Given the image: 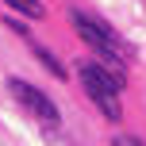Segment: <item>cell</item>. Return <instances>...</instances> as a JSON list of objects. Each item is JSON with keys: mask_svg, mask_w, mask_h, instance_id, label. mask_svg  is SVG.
I'll return each mask as SVG.
<instances>
[{"mask_svg": "<svg viewBox=\"0 0 146 146\" xmlns=\"http://www.w3.org/2000/svg\"><path fill=\"white\" fill-rule=\"evenodd\" d=\"M81 81H85V92L92 96V104L108 119L123 115V108H119V85H123V77L108 73L104 66H96V62H85V66H81Z\"/></svg>", "mask_w": 146, "mask_h": 146, "instance_id": "1", "label": "cell"}, {"mask_svg": "<svg viewBox=\"0 0 146 146\" xmlns=\"http://www.w3.org/2000/svg\"><path fill=\"white\" fill-rule=\"evenodd\" d=\"M8 88H12V96L23 104V108L31 111V119H38L42 127H58V108H54V100L42 92V88H35V85H27V81H19V77H12L8 81Z\"/></svg>", "mask_w": 146, "mask_h": 146, "instance_id": "2", "label": "cell"}, {"mask_svg": "<svg viewBox=\"0 0 146 146\" xmlns=\"http://www.w3.org/2000/svg\"><path fill=\"white\" fill-rule=\"evenodd\" d=\"M69 19H73V27H77V35L85 38L100 58H119V38H115V31H111L108 23L92 19V15H85V12H73Z\"/></svg>", "mask_w": 146, "mask_h": 146, "instance_id": "3", "label": "cell"}, {"mask_svg": "<svg viewBox=\"0 0 146 146\" xmlns=\"http://www.w3.org/2000/svg\"><path fill=\"white\" fill-rule=\"evenodd\" d=\"M35 58H38V62H42V66H46V69H50V73H54V77H66V69H62V62H58V58H54V54H50V50H42V46H35Z\"/></svg>", "mask_w": 146, "mask_h": 146, "instance_id": "4", "label": "cell"}, {"mask_svg": "<svg viewBox=\"0 0 146 146\" xmlns=\"http://www.w3.org/2000/svg\"><path fill=\"white\" fill-rule=\"evenodd\" d=\"M8 4H12L15 12H23L27 19H38V15H42V4H38V0H8Z\"/></svg>", "mask_w": 146, "mask_h": 146, "instance_id": "5", "label": "cell"}, {"mask_svg": "<svg viewBox=\"0 0 146 146\" xmlns=\"http://www.w3.org/2000/svg\"><path fill=\"white\" fill-rule=\"evenodd\" d=\"M111 146H142V142L135 139V135H115V139H111Z\"/></svg>", "mask_w": 146, "mask_h": 146, "instance_id": "6", "label": "cell"}]
</instances>
